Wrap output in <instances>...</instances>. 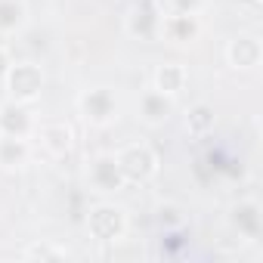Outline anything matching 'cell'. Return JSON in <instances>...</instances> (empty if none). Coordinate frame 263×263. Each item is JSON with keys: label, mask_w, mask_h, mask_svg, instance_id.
Masks as SVG:
<instances>
[{"label": "cell", "mask_w": 263, "mask_h": 263, "mask_svg": "<svg viewBox=\"0 0 263 263\" xmlns=\"http://www.w3.org/2000/svg\"><path fill=\"white\" fill-rule=\"evenodd\" d=\"M180 84H183V71H180V68H161V71H158V87H161V93H177Z\"/></svg>", "instance_id": "cell-1"}]
</instances>
